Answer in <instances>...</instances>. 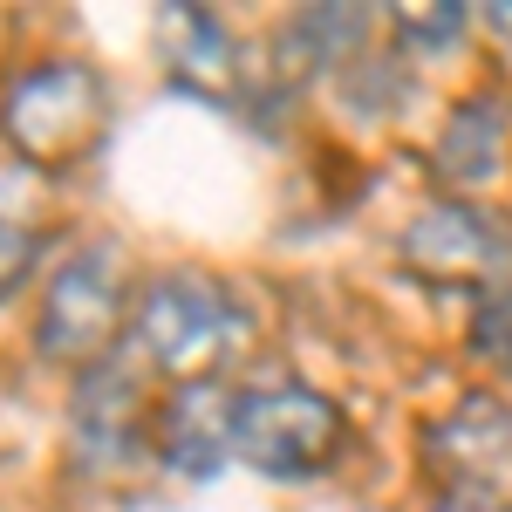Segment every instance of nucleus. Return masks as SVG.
<instances>
[{
    "label": "nucleus",
    "instance_id": "obj_1",
    "mask_svg": "<svg viewBox=\"0 0 512 512\" xmlns=\"http://www.w3.org/2000/svg\"><path fill=\"white\" fill-rule=\"evenodd\" d=\"M253 342V315L219 274H158L137 287V308L123 328V355L171 390L219 383Z\"/></svg>",
    "mask_w": 512,
    "mask_h": 512
},
{
    "label": "nucleus",
    "instance_id": "obj_2",
    "mask_svg": "<svg viewBox=\"0 0 512 512\" xmlns=\"http://www.w3.org/2000/svg\"><path fill=\"white\" fill-rule=\"evenodd\" d=\"M0 137L21 164L69 178L110 137V82L76 55H35L0 82Z\"/></svg>",
    "mask_w": 512,
    "mask_h": 512
},
{
    "label": "nucleus",
    "instance_id": "obj_3",
    "mask_svg": "<svg viewBox=\"0 0 512 512\" xmlns=\"http://www.w3.org/2000/svg\"><path fill=\"white\" fill-rule=\"evenodd\" d=\"M130 267H123V246L110 239H89L76 253L55 260V274L41 287V308H35V349L48 362H69V369H96L110 362L130 328Z\"/></svg>",
    "mask_w": 512,
    "mask_h": 512
},
{
    "label": "nucleus",
    "instance_id": "obj_4",
    "mask_svg": "<svg viewBox=\"0 0 512 512\" xmlns=\"http://www.w3.org/2000/svg\"><path fill=\"white\" fill-rule=\"evenodd\" d=\"M349 451V417L308 383L246 390L233 403V458L267 478H321Z\"/></svg>",
    "mask_w": 512,
    "mask_h": 512
},
{
    "label": "nucleus",
    "instance_id": "obj_5",
    "mask_svg": "<svg viewBox=\"0 0 512 512\" xmlns=\"http://www.w3.org/2000/svg\"><path fill=\"white\" fill-rule=\"evenodd\" d=\"M396 260L431 287H478L492 294L499 280H512V219L478 205V198H431L403 239Z\"/></svg>",
    "mask_w": 512,
    "mask_h": 512
},
{
    "label": "nucleus",
    "instance_id": "obj_6",
    "mask_svg": "<svg viewBox=\"0 0 512 512\" xmlns=\"http://www.w3.org/2000/svg\"><path fill=\"white\" fill-rule=\"evenodd\" d=\"M151 390L144 369L130 355H110L96 369H82L76 396H69V444L89 478H123L151 465Z\"/></svg>",
    "mask_w": 512,
    "mask_h": 512
},
{
    "label": "nucleus",
    "instance_id": "obj_7",
    "mask_svg": "<svg viewBox=\"0 0 512 512\" xmlns=\"http://www.w3.org/2000/svg\"><path fill=\"white\" fill-rule=\"evenodd\" d=\"M233 403L219 383H185L164 390L151 410V458L178 478H212L233 458Z\"/></svg>",
    "mask_w": 512,
    "mask_h": 512
},
{
    "label": "nucleus",
    "instance_id": "obj_8",
    "mask_svg": "<svg viewBox=\"0 0 512 512\" xmlns=\"http://www.w3.org/2000/svg\"><path fill=\"white\" fill-rule=\"evenodd\" d=\"M424 472L444 485H492L499 465H512V410L499 396H465L458 410H444L437 424H424L417 444Z\"/></svg>",
    "mask_w": 512,
    "mask_h": 512
},
{
    "label": "nucleus",
    "instance_id": "obj_9",
    "mask_svg": "<svg viewBox=\"0 0 512 512\" xmlns=\"http://www.w3.org/2000/svg\"><path fill=\"white\" fill-rule=\"evenodd\" d=\"M158 48H164V69L178 89L192 96H212V103H233L239 82H246V62H239V41L226 35L219 14L205 7H164L158 14Z\"/></svg>",
    "mask_w": 512,
    "mask_h": 512
},
{
    "label": "nucleus",
    "instance_id": "obj_10",
    "mask_svg": "<svg viewBox=\"0 0 512 512\" xmlns=\"http://www.w3.org/2000/svg\"><path fill=\"white\" fill-rule=\"evenodd\" d=\"M499 144H506L499 103H492V96H472L458 117L444 123V137H437V171H444L451 185H485V178L499 171Z\"/></svg>",
    "mask_w": 512,
    "mask_h": 512
},
{
    "label": "nucleus",
    "instance_id": "obj_11",
    "mask_svg": "<svg viewBox=\"0 0 512 512\" xmlns=\"http://www.w3.org/2000/svg\"><path fill=\"white\" fill-rule=\"evenodd\" d=\"M472 355L485 369L512 376V280H499L492 294H478V315H472Z\"/></svg>",
    "mask_w": 512,
    "mask_h": 512
},
{
    "label": "nucleus",
    "instance_id": "obj_12",
    "mask_svg": "<svg viewBox=\"0 0 512 512\" xmlns=\"http://www.w3.org/2000/svg\"><path fill=\"white\" fill-rule=\"evenodd\" d=\"M390 28L403 48H444V41L465 35V7H431V14H417V7H396Z\"/></svg>",
    "mask_w": 512,
    "mask_h": 512
},
{
    "label": "nucleus",
    "instance_id": "obj_13",
    "mask_svg": "<svg viewBox=\"0 0 512 512\" xmlns=\"http://www.w3.org/2000/svg\"><path fill=\"white\" fill-rule=\"evenodd\" d=\"M431 512H512V499L499 485H444L431 499Z\"/></svg>",
    "mask_w": 512,
    "mask_h": 512
},
{
    "label": "nucleus",
    "instance_id": "obj_14",
    "mask_svg": "<svg viewBox=\"0 0 512 512\" xmlns=\"http://www.w3.org/2000/svg\"><path fill=\"white\" fill-rule=\"evenodd\" d=\"M28 267H35V239L21 233V226H0V294L28 274Z\"/></svg>",
    "mask_w": 512,
    "mask_h": 512
}]
</instances>
